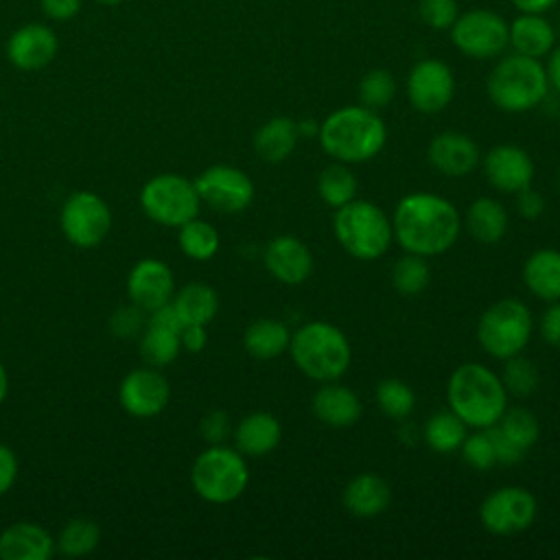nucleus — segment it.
Listing matches in <instances>:
<instances>
[{"mask_svg":"<svg viewBox=\"0 0 560 560\" xmlns=\"http://www.w3.org/2000/svg\"><path fill=\"white\" fill-rule=\"evenodd\" d=\"M289 352L300 372L319 383L343 376L352 357L341 328L328 322H308L291 332Z\"/></svg>","mask_w":560,"mask_h":560,"instance_id":"20e7f679","label":"nucleus"},{"mask_svg":"<svg viewBox=\"0 0 560 560\" xmlns=\"http://www.w3.org/2000/svg\"><path fill=\"white\" fill-rule=\"evenodd\" d=\"M59 48V39L55 31L46 24L31 22L15 28L7 42V57L9 61L24 72L46 68Z\"/></svg>","mask_w":560,"mask_h":560,"instance_id":"a211bd4d","label":"nucleus"},{"mask_svg":"<svg viewBox=\"0 0 560 560\" xmlns=\"http://www.w3.org/2000/svg\"><path fill=\"white\" fill-rule=\"evenodd\" d=\"M267 271L282 284H302L313 271L311 249L295 236H276L262 254Z\"/></svg>","mask_w":560,"mask_h":560,"instance_id":"aec40b11","label":"nucleus"},{"mask_svg":"<svg viewBox=\"0 0 560 560\" xmlns=\"http://www.w3.org/2000/svg\"><path fill=\"white\" fill-rule=\"evenodd\" d=\"M545 72H547L549 85L560 94V46L551 48L549 61H547V66H545Z\"/></svg>","mask_w":560,"mask_h":560,"instance_id":"603ef678","label":"nucleus"},{"mask_svg":"<svg viewBox=\"0 0 560 560\" xmlns=\"http://www.w3.org/2000/svg\"><path fill=\"white\" fill-rule=\"evenodd\" d=\"M501 381H503L508 394L525 398V396H532L538 389L540 378H538L536 365L529 359H525L521 354H514V357L505 359Z\"/></svg>","mask_w":560,"mask_h":560,"instance_id":"58836bf2","label":"nucleus"},{"mask_svg":"<svg viewBox=\"0 0 560 560\" xmlns=\"http://www.w3.org/2000/svg\"><path fill=\"white\" fill-rule=\"evenodd\" d=\"M39 4L44 15L57 22H66L74 18L81 9V0H39Z\"/></svg>","mask_w":560,"mask_h":560,"instance_id":"8fccbe9b","label":"nucleus"},{"mask_svg":"<svg viewBox=\"0 0 560 560\" xmlns=\"http://www.w3.org/2000/svg\"><path fill=\"white\" fill-rule=\"evenodd\" d=\"M459 448H462L464 462L475 470H488L497 464V455H494V446H492L488 429L466 435V440L462 442Z\"/></svg>","mask_w":560,"mask_h":560,"instance_id":"a19ab883","label":"nucleus"},{"mask_svg":"<svg viewBox=\"0 0 560 560\" xmlns=\"http://www.w3.org/2000/svg\"><path fill=\"white\" fill-rule=\"evenodd\" d=\"M451 39L459 52L490 59L508 46V22L490 9H470L453 22Z\"/></svg>","mask_w":560,"mask_h":560,"instance_id":"9b49d317","label":"nucleus"},{"mask_svg":"<svg viewBox=\"0 0 560 560\" xmlns=\"http://www.w3.org/2000/svg\"><path fill=\"white\" fill-rule=\"evenodd\" d=\"M512 4L521 11V13H545L547 9H551L556 4V0H512Z\"/></svg>","mask_w":560,"mask_h":560,"instance_id":"864d4df0","label":"nucleus"},{"mask_svg":"<svg viewBox=\"0 0 560 560\" xmlns=\"http://www.w3.org/2000/svg\"><path fill=\"white\" fill-rule=\"evenodd\" d=\"M7 394H9V374H7V370H4V365L0 361V405L4 402Z\"/></svg>","mask_w":560,"mask_h":560,"instance_id":"5fc2aeb1","label":"nucleus"},{"mask_svg":"<svg viewBox=\"0 0 560 560\" xmlns=\"http://www.w3.org/2000/svg\"><path fill=\"white\" fill-rule=\"evenodd\" d=\"M55 553V540L46 527L33 521L11 523L0 534L2 560H48Z\"/></svg>","mask_w":560,"mask_h":560,"instance_id":"4be33fe9","label":"nucleus"},{"mask_svg":"<svg viewBox=\"0 0 560 560\" xmlns=\"http://www.w3.org/2000/svg\"><path fill=\"white\" fill-rule=\"evenodd\" d=\"M361 411L363 407L359 396L350 387L337 385L335 381L324 383L313 396L315 418L335 429L352 427L359 420Z\"/></svg>","mask_w":560,"mask_h":560,"instance_id":"5701e85b","label":"nucleus"},{"mask_svg":"<svg viewBox=\"0 0 560 560\" xmlns=\"http://www.w3.org/2000/svg\"><path fill=\"white\" fill-rule=\"evenodd\" d=\"M532 313L527 304L516 298H503L488 306L477 324V339L481 348L494 359H510L521 354L532 337Z\"/></svg>","mask_w":560,"mask_h":560,"instance_id":"6e6552de","label":"nucleus"},{"mask_svg":"<svg viewBox=\"0 0 560 560\" xmlns=\"http://www.w3.org/2000/svg\"><path fill=\"white\" fill-rule=\"evenodd\" d=\"M322 149L343 164H359L374 158L387 140V129L376 109L348 105L332 112L319 125Z\"/></svg>","mask_w":560,"mask_h":560,"instance_id":"f03ea898","label":"nucleus"},{"mask_svg":"<svg viewBox=\"0 0 560 560\" xmlns=\"http://www.w3.org/2000/svg\"><path fill=\"white\" fill-rule=\"evenodd\" d=\"M376 402L392 420H405L416 405L413 389L400 378H383L376 385Z\"/></svg>","mask_w":560,"mask_h":560,"instance_id":"e433bc0d","label":"nucleus"},{"mask_svg":"<svg viewBox=\"0 0 560 560\" xmlns=\"http://www.w3.org/2000/svg\"><path fill=\"white\" fill-rule=\"evenodd\" d=\"M508 44H512L518 55L538 59L551 52L556 31L540 13H521L512 24H508Z\"/></svg>","mask_w":560,"mask_h":560,"instance_id":"393cba45","label":"nucleus"},{"mask_svg":"<svg viewBox=\"0 0 560 560\" xmlns=\"http://www.w3.org/2000/svg\"><path fill=\"white\" fill-rule=\"evenodd\" d=\"M536 512L538 503L529 490L521 486H503L483 499L479 518L488 532L510 536L525 532L534 523Z\"/></svg>","mask_w":560,"mask_h":560,"instance_id":"f8f14e48","label":"nucleus"},{"mask_svg":"<svg viewBox=\"0 0 560 560\" xmlns=\"http://www.w3.org/2000/svg\"><path fill=\"white\" fill-rule=\"evenodd\" d=\"M249 481L245 455L223 444H210L197 455L190 468L192 490L208 503L238 499Z\"/></svg>","mask_w":560,"mask_h":560,"instance_id":"0eeeda50","label":"nucleus"},{"mask_svg":"<svg viewBox=\"0 0 560 560\" xmlns=\"http://www.w3.org/2000/svg\"><path fill=\"white\" fill-rule=\"evenodd\" d=\"M179 249L192 260H210L219 252V232L212 223L201 219H190L179 225L177 232Z\"/></svg>","mask_w":560,"mask_h":560,"instance_id":"473e14b6","label":"nucleus"},{"mask_svg":"<svg viewBox=\"0 0 560 560\" xmlns=\"http://www.w3.org/2000/svg\"><path fill=\"white\" fill-rule=\"evenodd\" d=\"M394 94H396V81L389 70H383V68L370 70L359 81V101L370 109H381L389 105Z\"/></svg>","mask_w":560,"mask_h":560,"instance_id":"ea45409f","label":"nucleus"},{"mask_svg":"<svg viewBox=\"0 0 560 560\" xmlns=\"http://www.w3.org/2000/svg\"><path fill=\"white\" fill-rule=\"evenodd\" d=\"M199 431H201V438L208 442V444H221L228 435H230V418L225 411H208L203 418H201V424H199Z\"/></svg>","mask_w":560,"mask_h":560,"instance_id":"c03bdc74","label":"nucleus"},{"mask_svg":"<svg viewBox=\"0 0 560 560\" xmlns=\"http://www.w3.org/2000/svg\"><path fill=\"white\" fill-rule=\"evenodd\" d=\"M144 311L138 308L136 304L131 306H122L114 313L112 317V330L116 337H133L147 322L142 319Z\"/></svg>","mask_w":560,"mask_h":560,"instance_id":"37998d69","label":"nucleus"},{"mask_svg":"<svg viewBox=\"0 0 560 560\" xmlns=\"http://www.w3.org/2000/svg\"><path fill=\"white\" fill-rule=\"evenodd\" d=\"M497 427L510 442H514L523 451H527L538 440V420L525 407H505Z\"/></svg>","mask_w":560,"mask_h":560,"instance_id":"4c0bfd02","label":"nucleus"},{"mask_svg":"<svg viewBox=\"0 0 560 560\" xmlns=\"http://www.w3.org/2000/svg\"><path fill=\"white\" fill-rule=\"evenodd\" d=\"M171 400V385L158 368L131 370L118 385V402L133 418H153Z\"/></svg>","mask_w":560,"mask_h":560,"instance_id":"4468645a","label":"nucleus"},{"mask_svg":"<svg viewBox=\"0 0 560 560\" xmlns=\"http://www.w3.org/2000/svg\"><path fill=\"white\" fill-rule=\"evenodd\" d=\"M483 173L492 188L501 192H521L532 186L534 162L521 147L497 144L483 158Z\"/></svg>","mask_w":560,"mask_h":560,"instance_id":"6ab92c4d","label":"nucleus"},{"mask_svg":"<svg viewBox=\"0 0 560 560\" xmlns=\"http://www.w3.org/2000/svg\"><path fill=\"white\" fill-rule=\"evenodd\" d=\"M195 188L201 203L223 214L243 212L254 201V182L236 166L214 164L197 175Z\"/></svg>","mask_w":560,"mask_h":560,"instance_id":"ddd939ff","label":"nucleus"},{"mask_svg":"<svg viewBox=\"0 0 560 560\" xmlns=\"http://www.w3.org/2000/svg\"><path fill=\"white\" fill-rule=\"evenodd\" d=\"M357 188H359L357 177L343 162L326 166L317 177V192L322 201H326L330 208H339L352 201L357 195Z\"/></svg>","mask_w":560,"mask_h":560,"instance_id":"72a5a7b5","label":"nucleus"},{"mask_svg":"<svg viewBox=\"0 0 560 560\" xmlns=\"http://www.w3.org/2000/svg\"><path fill=\"white\" fill-rule=\"evenodd\" d=\"M289 341H291V332L287 324L269 317L252 322L243 335V346L247 354L256 359L280 357L289 348Z\"/></svg>","mask_w":560,"mask_h":560,"instance_id":"7c9ffc66","label":"nucleus"},{"mask_svg":"<svg viewBox=\"0 0 560 560\" xmlns=\"http://www.w3.org/2000/svg\"><path fill=\"white\" fill-rule=\"evenodd\" d=\"M549 92V79L545 66L525 55H510L501 59L488 77L490 101L510 114L534 109L545 101Z\"/></svg>","mask_w":560,"mask_h":560,"instance_id":"423d86ee","label":"nucleus"},{"mask_svg":"<svg viewBox=\"0 0 560 560\" xmlns=\"http://www.w3.org/2000/svg\"><path fill=\"white\" fill-rule=\"evenodd\" d=\"M147 324L140 337V354L147 365L162 368L173 363L182 352V326L177 311L173 304H164L151 313H147Z\"/></svg>","mask_w":560,"mask_h":560,"instance_id":"dca6fc26","label":"nucleus"},{"mask_svg":"<svg viewBox=\"0 0 560 560\" xmlns=\"http://www.w3.org/2000/svg\"><path fill=\"white\" fill-rule=\"evenodd\" d=\"M427 158L433 164V168L440 171L442 175L464 177L477 168L479 147L466 133L442 131L431 140Z\"/></svg>","mask_w":560,"mask_h":560,"instance_id":"412c9836","label":"nucleus"},{"mask_svg":"<svg viewBox=\"0 0 560 560\" xmlns=\"http://www.w3.org/2000/svg\"><path fill=\"white\" fill-rule=\"evenodd\" d=\"M335 210V238L352 258L376 260L389 249L394 228L387 214L376 203L365 199H352Z\"/></svg>","mask_w":560,"mask_h":560,"instance_id":"39448f33","label":"nucleus"},{"mask_svg":"<svg viewBox=\"0 0 560 560\" xmlns=\"http://www.w3.org/2000/svg\"><path fill=\"white\" fill-rule=\"evenodd\" d=\"M140 206L151 221L179 228L199 214L201 199L192 179L177 173H162L142 186Z\"/></svg>","mask_w":560,"mask_h":560,"instance_id":"1a4fd4ad","label":"nucleus"},{"mask_svg":"<svg viewBox=\"0 0 560 560\" xmlns=\"http://www.w3.org/2000/svg\"><path fill=\"white\" fill-rule=\"evenodd\" d=\"M523 280L529 293L545 302L560 300V252L538 249L523 267Z\"/></svg>","mask_w":560,"mask_h":560,"instance_id":"cd10ccee","label":"nucleus"},{"mask_svg":"<svg viewBox=\"0 0 560 560\" xmlns=\"http://www.w3.org/2000/svg\"><path fill=\"white\" fill-rule=\"evenodd\" d=\"M179 339H182V348L184 350L201 352L206 348V341H208L206 326H201V324H184L182 332H179Z\"/></svg>","mask_w":560,"mask_h":560,"instance_id":"3c124183","label":"nucleus"},{"mask_svg":"<svg viewBox=\"0 0 560 560\" xmlns=\"http://www.w3.org/2000/svg\"><path fill=\"white\" fill-rule=\"evenodd\" d=\"M96 2H101V4H107V7H114V4H118V2H122V0H96Z\"/></svg>","mask_w":560,"mask_h":560,"instance_id":"6e6d98bb","label":"nucleus"},{"mask_svg":"<svg viewBox=\"0 0 560 560\" xmlns=\"http://www.w3.org/2000/svg\"><path fill=\"white\" fill-rule=\"evenodd\" d=\"M171 304L184 324L206 326L214 319L219 311V295L212 287L203 282H190L173 295Z\"/></svg>","mask_w":560,"mask_h":560,"instance_id":"c756f323","label":"nucleus"},{"mask_svg":"<svg viewBox=\"0 0 560 560\" xmlns=\"http://www.w3.org/2000/svg\"><path fill=\"white\" fill-rule=\"evenodd\" d=\"M101 542V527L96 521L88 518V516H79L68 521L57 540H55V549H59L63 556L68 558H81L92 553Z\"/></svg>","mask_w":560,"mask_h":560,"instance_id":"2f4dec72","label":"nucleus"},{"mask_svg":"<svg viewBox=\"0 0 560 560\" xmlns=\"http://www.w3.org/2000/svg\"><path fill=\"white\" fill-rule=\"evenodd\" d=\"M300 138L298 122L289 116H273L267 122H262L254 136V151L260 160L269 164L284 162Z\"/></svg>","mask_w":560,"mask_h":560,"instance_id":"bb28decb","label":"nucleus"},{"mask_svg":"<svg viewBox=\"0 0 560 560\" xmlns=\"http://www.w3.org/2000/svg\"><path fill=\"white\" fill-rule=\"evenodd\" d=\"M18 470H20V464L13 448L0 442V497L13 488L18 479Z\"/></svg>","mask_w":560,"mask_h":560,"instance_id":"49530a36","label":"nucleus"},{"mask_svg":"<svg viewBox=\"0 0 560 560\" xmlns=\"http://www.w3.org/2000/svg\"><path fill=\"white\" fill-rule=\"evenodd\" d=\"M424 440L435 453H453L466 440V424L453 411H438L424 427Z\"/></svg>","mask_w":560,"mask_h":560,"instance_id":"f704fd0d","label":"nucleus"},{"mask_svg":"<svg viewBox=\"0 0 560 560\" xmlns=\"http://www.w3.org/2000/svg\"><path fill=\"white\" fill-rule=\"evenodd\" d=\"M394 238L409 254L438 256L453 247L462 230L457 208L433 192H411L402 197L392 219Z\"/></svg>","mask_w":560,"mask_h":560,"instance_id":"f257e3e1","label":"nucleus"},{"mask_svg":"<svg viewBox=\"0 0 560 560\" xmlns=\"http://www.w3.org/2000/svg\"><path fill=\"white\" fill-rule=\"evenodd\" d=\"M488 433H490V440H492V446H494L497 464H505V466H510V464H516V462H521V459H523L525 451H523V448H518L514 442H510V440L499 431V427H497V424L488 427Z\"/></svg>","mask_w":560,"mask_h":560,"instance_id":"a18cd8bd","label":"nucleus"},{"mask_svg":"<svg viewBox=\"0 0 560 560\" xmlns=\"http://www.w3.org/2000/svg\"><path fill=\"white\" fill-rule=\"evenodd\" d=\"M455 92V79L451 68L440 59L418 61L407 77V96L411 105L422 114L442 112Z\"/></svg>","mask_w":560,"mask_h":560,"instance_id":"2eb2a0df","label":"nucleus"},{"mask_svg":"<svg viewBox=\"0 0 560 560\" xmlns=\"http://www.w3.org/2000/svg\"><path fill=\"white\" fill-rule=\"evenodd\" d=\"M516 208H518L521 217L538 219L545 210V199L540 192H536L532 186H527L521 192H516Z\"/></svg>","mask_w":560,"mask_h":560,"instance_id":"de8ad7c7","label":"nucleus"},{"mask_svg":"<svg viewBox=\"0 0 560 560\" xmlns=\"http://www.w3.org/2000/svg\"><path fill=\"white\" fill-rule=\"evenodd\" d=\"M429 278H431V271L424 256L409 254V252L402 258H398L392 269V284L402 295L422 293L429 284Z\"/></svg>","mask_w":560,"mask_h":560,"instance_id":"c9c22d12","label":"nucleus"},{"mask_svg":"<svg viewBox=\"0 0 560 560\" xmlns=\"http://www.w3.org/2000/svg\"><path fill=\"white\" fill-rule=\"evenodd\" d=\"M540 335L549 346H560V300L551 302V306L542 313Z\"/></svg>","mask_w":560,"mask_h":560,"instance_id":"09e8293b","label":"nucleus"},{"mask_svg":"<svg viewBox=\"0 0 560 560\" xmlns=\"http://www.w3.org/2000/svg\"><path fill=\"white\" fill-rule=\"evenodd\" d=\"M392 501V490L389 483L374 475V472H361L343 490V505L350 514L354 516H376L387 510Z\"/></svg>","mask_w":560,"mask_h":560,"instance_id":"a878e982","label":"nucleus"},{"mask_svg":"<svg viewBox=\"0 0 560 560\" xmlns=\"http://www.w3.org/2000/svg\"><path fill=\"white\" fill-rule=\"evenodd\" d=\"M558 184H560V173H558Z\"/></svg>","mask_w":560,"mask_h":560,"instance_id":"4d7b16f0","label":"nucleus"},{"mask_svg":"<svg viewBox=\"0 0 560 560\" xmlns=\"http://www.w3.org/2000/svg\"><path fill=\"white\" fill-rule=\"evenodd\" d=\"M446 398L451 411L475 429L497 424L508 407V392L499 374L475 361L455 368L446 385Z\"/></svg>","mask_w":560,"mask_h":560,"instance_id":"7ed1b4c3","label":"nucleus"},{"mask_svg":"<svg viewBox=\"0 0 560 560\" xmlns=\"http://www.w3.org/2000/svg\"><path fill=\"white\" fill-rule=\"evenodd\" d=\"M282 438V427L276 416L267 411L247 413L234 429L236 451L247 457H262L271 453Z\"/></svg>","mask_w":560,"mask_h":560,"instance_id":"b1692460","label":"nucleus"},{"mask_svg":"<svg viewBox=\"0 0 560 560\" xmlns=\"http://www.w3.org/2000/svg\"><path fill=\"white\" fill-rule=\"evenodd\" d=\"M418 11L422 22L435 31L451 28L459 15L455 0H420Z\"/></svg>","mask_w":560,"mask_h":560,"instance_id":"79ce46f5","label":"nucleus"},{"mask_svg":"<svg viewBox=\"0 0 560 560\" xmlns=\"http://www.w3.org/2000/svg\"><path fill=\"white\" fill-rule=\"evenodd\" d=\"M59 223L63 236L72 245L90 249L101 245L109 234L112 210L101 195L92 190H77L63 201Z\"/></svg>","mask_w":560,"mask_h":560,"instance_id":"9d476101","label":"nucleus"},{"mask_svg":"<svg viewBox=\"0 0 560 560\" xmlns=\"http://www.w3.org/2000/svg\"><path fill=\"white\" fill-rule=\"evenodd\" d=\"M466 230L477 243H499L508 232V212L497 199L479 197L466 210Z\"/></svg>","mask_w":560,"mask_h":560,"instance_id":"c85d7f7f","label":"nucleus"},{"mask_svg":"<svg viewBox=\"0 0 560 560\" xmlns=\"http://www.w3.org/2000/svg\"><path fill=\"white\" fill-rule=\"evenodd\" d=\"M127 295L131 304L151 313L168 304L175 295V276L160 258L138 260L127 276Z\"/></svg>","mask_w":560,"mask_h":560,"instance_id":"f3484780","label":"nucleus"}]
</instances>
